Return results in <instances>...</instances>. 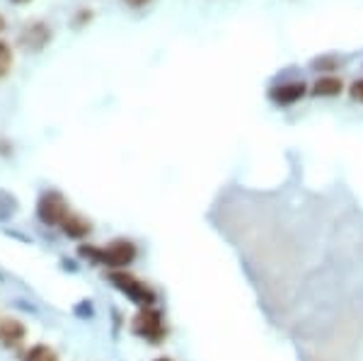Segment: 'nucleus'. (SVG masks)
Here are the masks:
<instances>
[{
	"label": "nucleus",
	"mask_w": 363,
	"mask_h": 361,
	"mask_svg": "<svg viewBox=\"0 0 363 361\" xmlns=\"http://www.w3.org/2000/svg\"><path fill=\"white\" fill-rule=\"evenodd\" d=\"M109 282H112L121 294H126L133 304H138L140 308H153V304H155L153 289L145 287L143 282H138V279L131 277L128 272H112V274H109Z\"/></svg>",
	"instance_id": "obj_1"
},
{
	"label": "nucleus",
	"mask_w": 363,
	"mask_h": 361,
	"mask_svg": "<svg viewBox=\"0 0 363 361\" xmlns=\"http://www.w3.org/2000/svg\"><path fill=\"white\" fill-rule=\"evenodd\" d=\"M131 330L133 335L143 337V340L160 345L162 337H165V325H162V316L155 308H140V311L131 320Z\"/></svg>",
	"instance_id": "obj_2"
},
{
	"label": "nucleus",
	"mask_w": 363,
	"mask_h": 361,
	"mask_svg": "<svg viewBox=\"0 0 363 361\" xmlns=\"http://www.w3.org/2000/svg\"><path fill=\"white\" fill-rule=\"evenodd\" d=\"M68 201L63 199L61 191L51 189V191H44L37 201V216L42 223L46 226H61L63 221L68 218Z\"/></svg>",
	"instance_id": "obj_3"
},
{
	"label": "nucleus",
	"mask_w": 363,
	"mask_h": 361,
	"mask_svg": "<svg viewBox=\"0 0 363 361\" xmlns=\"http://www.w3.org/2000/svg\"><path fill=\"white\" fill-rule=\"evenodd\" d=\"M136 260V245L131 240H114L107 248H97V262L109 270H124Z\"/></svg>",
	"instance_id": "obj_4"
},
{
	"label": "nucleus",
	"mask_w": 363,
	"mask_h": 361,
	"mask_svg": "<svg viewBox=\"0 0 363 361\" xmlns=\"http://www.w3.org/2000/svg\"><path fill=\"white\" fill-rule=\"evenodd\" d=\"M51 39V29L49 25H44V22H32V25H27L25 29H22L20 34V44L25 46L27 51H42L46 44H49Z\"/></svg>",
	"instance_id": "obj_5"
},
{
	"label": "nucleus",
	"mask_w": 363,
	"mask_h": 361,
	"mask_svg": "<svg viewBox=\"0 0 363 361\" xmlns=\"http://www.w3.org/2000/svg\"><path fill=\"white\" fill-rule=\"evenodd\" d=\"M306 90L308 87L303 83H281L269 90V97H272V102H277V104H296L303 95H306Z\"/></svg>",
	"instance_id": "obj_6"
},
{
	"label": "nucleus",
	"mask_w": 363,
	"mask_h": 361,
	"mask_svg": "<svg viewBox=\"0 0 363 361\" xmlns=\"http://www.w3.org/2000/svg\"><path fill=\"white\" fill-rule=\"evenodd\" d=\"M25 333L27 330L20 320H15V318L0 320V342H3V345H10V347L20 345V342L25 340Z\"/></svg>",
	"instance_id": "obj_7"
},
{
	"label": "nucleus",
	"mask_w": 363,
	"mask_h": 361,
	"mask_svg": "<svg viewBox=\"0 0 363 361\" xmlns=\"http://www.w3.org/2000/svg\"><path fill=\"white\" fill-rule=\"evenodd\" d=\"M342 90H344V83H342V78H337V75H322V78L315 80V85H313L315 97H337Z\"/></svg>",
	"instance_id": "obj_8"
},
{
	"label": "nucleus",
	"mask_w": 363,
	"mask_h": 361,
	"mask_svg": "<svg viewBox=\"0 0 363 361\" xmlns=\"http://www.w3.org/2000/svg\"><path fill=\"white\" fill-rule=\"evenodd\" d=\"M61 228H63V233H66L68 238H75V240H78V238H85L87 233H90L92 226H90V221H85L83 216L68 213V218L61 223Z\"/></svg>",
	"instance_id": "obj_9"
},
{
	"label": "nucleus",
	"mask_w": 363,
	"mask_h": 361,
	"mask_svg": "<svg viewBox=\"0 0 363 361\" xmlns=\"http://www.w3.org/2000/svg\"><path fill=\"white\" fill-rule=\"evenodd\" d=\"M25 361H58L56 352L46 345H34L29 352L25 354Z\"/></svg>",
	"instance_id": "obj_10"
},
{
	"label": "nucleus",
	"mask_w": 363,
	"mask_h": 361,
	"mask_svg": "<svg viewBox=\"0 0 363 361\" xmlns=\"http://www.w3.org/2000/svg\"><path fill=\"white\" fill-rule=\"evenodd\" d=\"M15 209H17L15 196H10L5 189H0V221H8L15 213Z\"/></svg>",
	"instance_id": "obj_11"
},
{
	"label": "nucleus",
	"mask_w": 363,
	"mask_h": 361,
	"mask_svg": "<svg viewBox=\"0 0 363 361\" xmlns=\"http://www.w3.org/2000/svg\"><path fill=\"white\" fill-rule=\"evenodd\" d=\"M10 68H13V49L8 42H0V78H5Z\"/></svg>",
	"instance_id": "obj_12"
},
{
	"label": "nucleus",
	"mask_w": 363,
	"mask_h": 361,
	"mask_svg": "<svg viewBox=\"0 0 363 361\" xmlns=\"http://www.w3.org/2000/svg\"><path fill=\"white\" fill-rule=\"evenodd\" d=\"M349 95L354 97L356 102H363V80H356L354 85H351V90H349Z\"/></svg>",
	"instance_id": "obj_13"
},
{
	"label": "nucleus",
	"mask_w": 363,
	"mask_h": 361,
	"mask_svg": "<svg viewBox=\"0 0 363 361\" xmlns=\"http://www.w3.org/2000/svg\"><path fill=\"white\" fill-rule=\"evenodd\" d=\"M126 5H131V8H140V5H145L148 0H124Z\"/></svg>",
	"instance_id": "obj_14"
},
{
	"label": "nucleus",
	"mask_w": 363,
	"mask_h": 361,
	"mask_svg": "<svg viewBox=\"0 0 363 361\" xmlns=\"http://www.w3.org/2000/svg\"><path fill=\"white\" fill-rule=\"evenodd\" d=\"M0 32H5V17L0 15Z\"/></svg>",
	"instance_id": "obj_15"
},
{
	"label": "nucleus",
	"mask_w": 363,
	"mask_h": 361,
	"mask_svg": "<svg viewBox=\"0 0 363 361\" xmlns=\"http://www.w3.org/2000/svg\"><path fill=\"white\" fill-rule=\"evenodd\" d=\"M10 3H15V5H25V3H29V0H10Z\"/></svg>",
	"instance_id": "obj_16"
},
{
	"label": "nucleus",
	"mask_w": 363,
	"mask_h": 361,
	"mask_svg": "<svg viewBox=\"0 0 363 361\" xmlns=\"http://www.w3.org/2000/svg\"><path fill=\"white\" fill-rule=\"evenodd\" d=\"M155 361H169V359H155Z\"/></svg>",
	"instance_id": "obj_17"
},
{
	"label": "nucleus",
	"mask_w": 363,
	"mask_h": 361,
	"mask_svg": "<svg viewBox=\"0 0 363 361\" xmlns=\"http://www.w3.org/2000/svg\"><path fill=\"white\" fill-rule=\"evenodd\" d=\"M0 277H3V274H0Z\"/></svg>",
	"instance_id": "obj_18"
}]
</instances>
